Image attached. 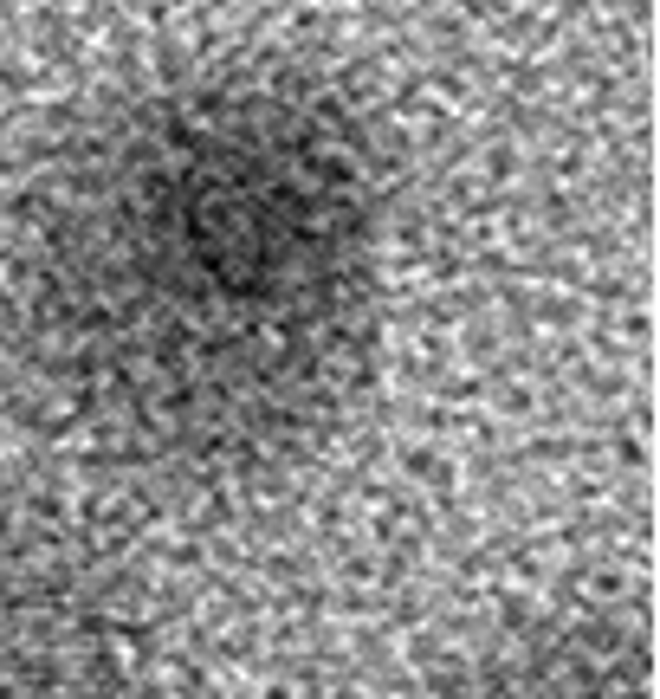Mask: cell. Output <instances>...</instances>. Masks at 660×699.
Returning <instances> with one entry per match:
<instances>
[{"instance_id":"cell-3","label":"cell","mask_w":660,"mask_h":699,"mask_svg":"<svg viewBox=\"0 0 660 699\" xmlns=\"http://www.w3.org/2000/svg\"><path fill=\"white\" fill-rule=\"evenodd\" d=\"M466 699H648V635L628 615H550L505 641Z\"/></svg>"},{"instance_id":"cell-2","label":"cell","mask_w":660,"mask_h":699,"mask_svg":"<svg viewBox=\"0 0 660 699\" xmlns=\"http://www.w3.org/2000/svg\"><path fill=\"white\" fill-rule=\"evenodd\" d=\"M136 596L46 499L0 492V699H130Z\"/></svg>"},{"instance_id":"cell-1","label":"cell","mask_w":660,"mask_h":699,"mask_svg":"<svg viewBox=\"0 0 660 699\" xmlns=\"http://www.w3.org/2000/svg\"><path fill=\"white\" fill-rule=\"evenodd\" d=\"M395 175L298 59H195L91 98L0 208V389L156 486L285 473L382 350Z\"/></svg>"}]
</instances>
